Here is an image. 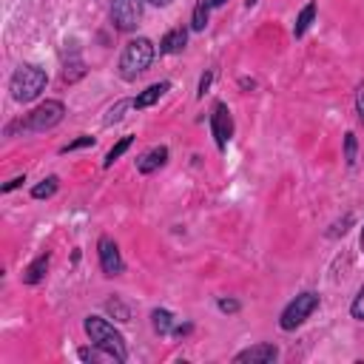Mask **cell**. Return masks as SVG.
Segmentation results:
<instances>
[{"mask_svg":"<svg viewBox=\"0 0 364 364\" xmlns=\"http://www.w3.org/2000/svg\"><path fill=\"white\" fill-rule=\"evenodd\" d=\"M151 60H154V43L145 40V37L131 40L122 48V54H119V74H122V80H136L151 65Z\"/></svg>","mask_w":364,"mask_h":364,"instance_id":"obj_1","label":"cell"},{"mask_svg":"<svg viewBox=\"0 0 364 364\" xmlns=\"http://www.w3.org/2000/svg\"><path fill=\"white\" fill-rule=\"evenodd\" d=\"M46 82H48V77H46L43 68H37V65H20L14 71V77H11V97L17 102H31L46 88Z\"/></svg>","mask_w":364,"mask_h":364,"instance_id":"obj_2","label":"cell"},{"mask_svg":"<svg viewBox=\"0 0 364 364\" xmlns=\"http://www.w3.org/2000/svg\"><path fill=\"white\" fill-rule=\"evenodd\" d=\"M85 333H88V338L94 341V344H100V347H105V350H111L119 361H125L128 358V350H125V338L105 321V318H100V316H88L85 318Z\"/></svg>","mask_w":364,"mask_h":364,"instance_id":"obj_3","label":"cell"},{"mask_svg":"<svg viewBox=\"0 0 364 364\" xmlns=\"http://www.w3.org/2000/svg\"><path fill=\"white\" fill-rule=\"evenodd\" d=\"M318 307V296L316 293H301V296H296L287 307H284V313H282V318H279V327L282 330H296L313 310Z\"/></svg>","mask_w":364,"mask_h":364,"instance_id":"obj_4","label":"cell"},{"mask_svg":"<svg viewBox=\"0 0 364 364\" xmlns=\"http://www.w3.org/2000/svg\"><path fill=\"white\" fill-rule=\"evenodd\" d=\"M63 114H65V108H63L60 100H46V102H40L26 117V128L28 131H48V128H54V125L63 122Z\"/></svg>","mask_w":364,"mask_h":364,"instance_id":"obj_5","label":"cell"},{"mask_svg":"<svg viewBox=\"0 0 364 364\" xmlns=\"http://www.w3.org/2000/svg\"><path fill=\"white\" fill-rule=\"evenodd\" d=\"M142 17V0H111V23L117 31H134Z\"/></svg>","mask_w":364,"mask_h":364,"instance_id":"obj_6","label":"cell"},{"mask_svg":"<svg viewBox=\"0 0 364 364\" xmlns=\"http://www.w3.org/2000/svg\"><path fill=\"white\" fill-rule=\"evenodd\" d=\"M97 253H100V267H102V273H105V276H119V273L125 270L122 256H119V247H117V242H114V239L102 236V239H100V245H97Z\"/></svg>","mask_w":364,"mask_h":364,"instance_id":"obj_7","label":"cell"},{"mask_svg":"<svg viewBox=\"0 0 364 364\" xmlns=\"http://www.w3.org/2000/svg\"><path fill=\"white\" fill-rule=\"evenodd\" d=\"M210 131L216 136V145L225 148L228 139H230V134H233V119H230V111H228L225 102H216V108L210 114Z\"/></svg>","mask_w":364,"mask_h":364,"instance_id":"obj_8","label":"cell"},{"mask_svg":"<svg viewBox=\"0 0 364 364\" xmlns=\"http://www.w3.org/2000/svg\"><path fill=\"white\" fill-rule=\"evenodd\" d=\"M279 358V350L273 347V344H256V347H247V350H242L233 361L236 364H270V361H276Z\"/></svg>","mask_w":364,"mask_h":364,"instance_id":"obj_9","label":"cell"},{"mask_svg":"<svg viewBox=\"0 0 364 364\" xmlns=\"http://www.w3.org/2000/svg\"><path fill=\"white\" fill-rule=\"evenodd\" d=\"M165 159H168V148H165V145H156V148L145 151V154L136 159V171H139V173H151V171H156L159 165H165Z\"/></svg>","mask_w":364,"mask_h":364,"instance_id":"obj_10","label":"cell"},{"mask_svg":"<svg viewBox=\"0 0 364 364\" xmlns=\"http://www.w3.org/2000/svg\"><path fill=\"white\" fill-rule=\"evenodd\" d=\"M77 355H80L82 361H94V364H117V361H119L111 350H105V347H100V344L80 347V350H77Z\"/></svg>","mask_w":364,"mask_h":364,"instance_id":"obj_11","label":"cell"},{"mask_svg":"<svg viewBox=\"0 0 364 364\" xmlns=\"http://www.w3.org/2000/svg\"><path fill=\"white\" fill-rule=\"evenodd\" d=\"M185 43H188V31H185V28H173V31H168V34L162 37L159 51H162V54H176V51L185 48Z\"/></svg>","mask_w":364,"mask_h":364,"instance_id":"obj_12","label":"cell"},{"mask_svg":"<svg viewBox=\"0 0 364 364\" xmlns=\"http://www.w3.org/2000/svg\"><path fill=\"white\" fill-rule=\"evenodd\" d=\"M168 88H171V82H154V85H148V88H145V91H142L131 105H134V108H148V105H154V102H156Z\"/></svg>","mask_w":364,"mask_h":364,"instance_id":"obj_13","label":"cell"},{"mask_svg":"<svg viewBox=\"0 0 364 364\" xmlns=\"http://www.w3.org/2000/svg\"><path fill=\"white\" fill-rule=\"evenodd\" d=\"M46 267H48V253L37 256V259L23 270V282H26V284H37V282L46 276Z\"/></svg>","mask_w":364,"mask_h":364,"instance_id":"obj_14","label":"cell"},{"mask_svg":"<svg viewBox=\"0 0 364 364\" xmlns=\"http://www.w3.org/2000/svg\"><path fill=\"white\" fill-rule=\"evenodd\" d=\"M313 17H316V6L313 3H307L304 9H301V14L296 17V26H293V34L296 37H301L307 28H310V23H313Z\"/></svg>","mask_w":364,"mask_h":364,"instance_id":"obj_15","label":"cell"},{"mask_svg":"<svg viewBox=\"0 0 364 364\" xmlns=\"http://www.w3.org/2000/svg\"><path fill=\"white\" fill-rule=\"evenodd\" d=\"M151 318H154V330H156V333H162V336L173 333V316H171L168 310H154Z\"/></svg>","mask_w":364,"mask_h":364,"instance_id":"obj_16","label":"cell"},{"mask_svg":"<svg viewBox=\"0 0 364 364\" xmlns=\"http://www.w3.org/2000/svg\"><path fill=\"white\" fill-rule=\"evenodd\" d=\"M131 142H134V136H122V139H119V142L105 154V162H102V165H105V168H111V165H114V162H117V159L131 148Z\"/></svg>","mask_w":364,"mask_h":364,"instance_id":"obj_17","label":"cell"},{"mask_svg":"<svg viewBox=\"0 0 364 364\" xmlns=\"http://www.w3.org/2000/svg\"><path fill=\"white\" fill-rule=\"evenodd\" d=\"M54 191H57V176H48V179H43L40 185L31 188V196H34V199H48Z\"/></svg>","mask_w":364,"mask_h":364,"instance_id":"obj_18","label":"cell"},{"mask_svg":"<svg viewBox=\"0 0 364 364\" xmlns=\"http://www.w3.org/2000/svg\"><path fill=\"white\" fill-rule=\"evenodd\" d=\"M208 9H210L208 0H199V3H196V9H193V23H191L193 31H202V28L208 26Z\"/></svg>","mask_w":364,"mask_h":364,"instance_id":"obj_19","label":"cell"},{"mask_svg":"<svg viewBox=\"0 0 364 364\" xmlns=\"http://www.w3.org/2000/svg\"><path fill=\"white\" fill-rule=\"evenodd\" d=\"M105 307H108V313H114V316H117L119 321H128V307H125V304H122L119 299H111V301H108Z\"/></svg>","mask_w":364,"mask_h":364,"instance_id":"obj_20","label":"cell"},{"mask_svg":"<svg viewBox=\"0 0 364 364\" xmlns=\"http://www.w3.org/2000/svg\"><path fill=\"white\" fill-rule=\"evenodd\" d=\"M350 313L358 318V321H364V284H361V290L355 293V299H353V307H350Z\"/></svg>","mask_w":364,"mask_h":364,"instance_id":"obj_21","label":"cell"},{"mask_svg":"<svg viewBox=\"0 0 364 364\" xmlns=\"http://www.w3.org/2000/svg\"><path fill=\"white\" fill-rule=\"evenodd\" d=\"M82 71H85V68H82V63H80V60H74L71 65H65L63 77H65V82H74L77 77H82Z\"/></svg>","mask_w":364,"mask_h":364,"instance_id":"obj_22","label":"cell"},{"mask_svg":"<svg viewBox=\"0 0 364 364\" xmlns=\"http://www.w3.org/2000/svg\"><path fill=\"white\" fill-rule=\"evenodd\" d=\"M344 159H347V165L355 162V134H347L344 136Z\"/></svg>","mask_w":364,"mask_h":364,"instance_id":"obj_23","label":"cell"},{"mask_svg":"<svg viewBox=\"0 0 364 364\" xmlns=\"http://www.w3.org/2000/svg\"><path fill=\"white\" fill-rule=\"evenodd\" d=\"M128 105H131V102H125V100H122V102H117V105L108 111V117H105V125H111V122H119V117H122V111H125Z\"/></svg>","mask_w":364,"mask_h":364,"instance_id":"obj_24","label":"cell"},{"mask_svg":"<svg viewBox=\"0 0 364 364\" xmlns=\"http://www.w3.org/2000/svg\"><path fill=\"white\" fill-rule=\"evenodd\" d=\"M82 145H94V139H91V136H80V139H74V142L63 145L60 151H63V154H68V151H74V148H82Z\"/></svg>","mask_w":364,"mask_h":364,"instance_id":"obj_25","label":"cell"},{"mask_svg":"<svg viewBox=\"0 0 364 364\" xmlns=\"http://www.w3.org/2000/svg\"><path fill=\"white\" fill-rule=\"evenodd\" d=\"M355 111H358V119L364 122V85H358V94H355Z\"/></svg>","mask_w":364,"mask_h":364,"instance_id":"obj_26","label":"cell"},{"mask_svg":"<svg viewBox=\"0 0 364 364\" xmlns=\"http://www.w3.org/2000/svg\"><path fill=\"white\" fill-rule=\"evenodd\" d=\"M219 310H222V313H236V310H239V301H233V299H222V301H219Z\"/></svg>","mask_w":364,"mask_h":364,"instance_id":"obj_27","label":"cell"},{"mask_svg":"<svg viewBox=\"0 0 364 364\" xmlns=\"http://www.w3.org/2000/svg\"><path fill=\"white\" fill-rule=\"evenodd\" d=\"M210 80H213V74L208 71V74H202V80H199V97H205V91L210 88Z\"/></svg>","mask_w":364,"mask_h":364,"instance_id":"obj_28","label":"cell"},{"mask_svg":"<svg viewBox=\"0 0 364 364\" xmlns=\"http://www.w3.org/2000/svg\"><path fill=\"white\" fill-rule=\"evenodd\" d=\"M23 182H26V176H17V179H11V182H6V185H3V193H9V191H14V188H17V185H23Z\"/></svg>","mask_w":364,"mask_h":364,"instance_id":"obj_29","label":"cell"},{"mask_svg":"<svg viewBox=\"0 0 364 364\" xmlns=\"http://www.w3.org/2000/svg\"><path fill=\"white\" fill-rule=\"evenodd\" d=\"M222 3H225V0H208V6H210V9H216V6H222Z\"/></svg>","mask_w":364,"mask_h":364,"instance_id":"obj_30","label":"cell"},{"mask_svg":"<svg viewBox=\"0 0 364 364\" xmlns=\"http://www.w3.org/2000/svg\"><path fill=\"white\" fill-rule=\"evenodd\" d=\"M148 3H154V6H168L171 0H148Z\"/></svg>","mask_w":364,"mask_h":364,"instance_id":"obj_31","label":"cell"},{"mask_svg":"<svg viewBox=\"0 0 364 364\" xmlns=\"http://www.w3.org/2000/svg\"><path fill=\"white\" fill-rule=\"evenodd\" d=\"M361 250H364V228H361Z\"/></svg>","mask_w":364,"mask_h":364,"instance_id":"obj_32","label":"cell"},{"mask_svg":"<svg viewBox=\"0 0 364 364\" xmlns=\"http://www.w3.org/2000/svg\"><path fill=\"white\" fill-rule=\"evenodd\" d=\"M253 3H256V0H247V6H253Z\"/></svg>","mask_w":364,"mask_h":364,"instance_id":"obj_33","label":"cell"}]
</instances>
